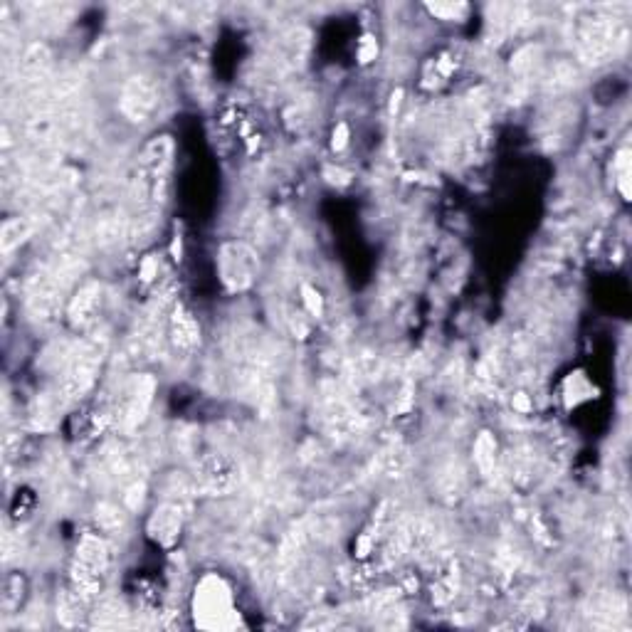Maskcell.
Wrapping results in <instances>:
<instances>
[{"mask_svg": "<svg viewBox=\"0 0 632 632\" xmlns=\"http://www.w3.org/2000/svg\"><path fill=\"white\" fill-rule=\"evenodd\" d=\"M104 354H107V339H87L67 356L65 371H62L60 383L55 388V395L62 400L65 408L82 398L97 383Z\"/></svg>", "mask_w": 632, "mask_h": 632, "instance_id": "6da1fadb", "label": "cell"}, {"mask_svg": "<svg viewBox=\"0 0 632 632\" xmlns=\"http://www.w3.org/2000/svg\"><path fill=\"white\" fill-rule=\"evenodd\" d=\"M154 393L156 381L149 373H136V376L126 378L104 408L109 415V425H114L121 433L139 428V423L146 418L151 403H154Z\"/></svg>", "mask_w": 632, "mask_h": 632, "instance_id": "7a4b0ae2", "label": "cell"}, {"mask_svg": "<svg viewBox=\"0 0 632 632\" xmlns=\"http://www.w3.org/2000/svg\"><path fill=\"white\" fill-rule=\"evenodd\" d=\"M109 571V546L99 536L87 534L79 541L72 563V591L87 603L97 600L104 591Z\"/></svg>", "mask_w": 632, "mask_h": 632, "instance_id": "3957f363", "label": "cell"}, {"mask_svg": "<svg viewBox=\"0 0 632 632\" xmlns=\"http://www.w3.org/2000/svg\"><path fill=\"white\" fill-rule=\"evenodd\" d=\"M193 615L196 625L208 630H225L237 625L233 591L220 576H203L193 593Z\"/></svg>", "mask_w": 632, "mask_h": 632, "instance_id": "277c9868", "label": "cell"}, {"mask_svg": "<svg viewBox=\"0 0 632 632\" xmlns=\"http://www.w3.org/2000/svg\"><path fill=\"white\" fill-rule=\"evenodd\" d=\"M260 257L247 242L230 240L218 250V277L230 292H245L257 282Z\"/></svg>", "mask_w": 632, "mask_h": 632, "instance_id": "5b68a950", "label": "cell"}, {"mask_svg": "<svg viewBox=\"0 0 632 632\" xmlns=\"http://www.w3.org/2000/svg\"><path fill=\"white\" fill-rule=\"evenodd\" d=\"M198 487L208 494H230L240 484V465L228 455H210L198 467Z\"/></svg>", "mask_w": 632, "mask_h": 632, "instance_id": "8992f818", "label": "cell"}, {"mask_svg": "<svg viewBox=\"0 0 632 632\" xmlns=\"http://www.w3.org/2000/svg\"><path fill=\"white\" fill-rule=\"evenodd\" d=\"M158 109V87L149 77H134L121 92V112L131 121H149Z\"/></svg>", "mask_w": 632, "mask_h": 632, "instance_id": "52a82bcc", "label": "cell"}, {"mask_svg": "<svg viewBox=\"0 0 632 632\" xmlns=\"http://www.w3.org/2000/svg\"><path fill=\"white\" fill-rule=\"evenodd\" d=\"M102 292V284L89 279L72 294L70 302H67V319L75 329H87L97 319L99 307H102Z\"/></svg>", "mask_w": 632, "mask_h": 632, "instance_id": "ba28073f", "label": "cell"}, {"mask_svg": "<svg viewBox=\"0 0 632 632\" xmlns=\"http://www.w3.org/2000/svg\"><path fill=\"white\" fill-rule=\"evenodd\" d=\"M183 507L178 502H166L151 514L149 524H146V531H149L151 539L161 546H173L178 539H181L183 531Z\"/></svg>", "mask_w": 632, "mask_h": 632, "instance_id": "9c48e42d", "label": "cell"}, {"mask_svg": "<svg viewBox=\"0 0 632 632\" xmlns=\"http://www.w3.org/2000/svg\"><path fill=\"white\" fill-rule=\"evenodd\" d=\"M171 341L176 349H193L200 341V329L191 314L183 307H176L171 312Z\"/></svg>", "mask_w": 632, "mask_h": 632, "instance_id": "30bf717a", "label": "cell"}, {"mask_svg": "<svg viewBox=\"0 0 632 632\" xmlns=\"http://www.w3.org/2000/svg\"><path fill=\"white\" fill-rule=\"evenodd\" d=\"M30 233H33V225H30L25 218L8 220V223L3 225V233H0V237H3V250L10 252L13 247H18L20 242L28 240Z\"/></svg>", "mask_w": 632, "mask_h": 632, "instance_id": "8fae6325", "label": "cell"}, {"mask_svg": "<svg viewBox=\"0 0 632 632\" xmlns=\"http://www.w3.org/2000/svg\"><path fill=\"white\" fill-rule=\"evenodd\" d=\"M124 512L117 507V504H99L97 507V521L104 531H117L119 526H124Z\"/></svg>", "mask_w": 632, "mask_h": 632, "instance_id": "7c38bea8", "label": "cell"}, {"mask_svg": "<svg viewBox=\"0 0 632 632\" xmlns=\"http://www.w3.org/2000/svg\"><path fill=\"white\" fill-rule=\"evenodd\" d=\"M474 452H477V462L482 470H489V467L494 465V452H497V445L492 442V437L489 435H482L477 440V445H474Z\"/></svg>", "mask_w": 632, "mask_h": 632, "instance_id": "4fadbf2b", "label": "cell"}, {"mask_svg": "<svg viewBox=\"0 0 632 632\" xmlns=\"http://www.w3.org/2000/svg\"><path fill=\"white\" fill-rule=\"evenodd\" d=\"M430 10L445 20H457L462 13H465L467 5H430Z\"/></svg>", "mask_w": 632, "mask_h": 632, "instance_id": "5bb4252c", "label": "cell"}, {"mask_svg": "<svg viewBox=\"0 0 632 632\" xmlns=\"http://www.w3.org/2000/svg\"><path fill=\"white\" fill-rule=\"evenodd\" d=\"M618 171H620V191H623V196H628V151H623V154L618 156Z\"/></svg>", "mask_w": 632, "mask_h": 632, "instance_id": "9a60e30c", "label": "cell"}, {"mask_svg": "<svg viewBox=\"0 0 632 632\" xmlns=\"http://www.w3.org/2000/svg\"><path fill=\"white\" fill-rule=\"evenodd\" d=\"M304 294H307V304H309V312L312 314H319V309H321V302H319V294H314L312 289H304Z\"/></svg>", "mask_w": 632, "mask_h": 632, "instance_id": "2e32d148", "label": "cell"}, {"mask_svg": "<svg viewBox=\"0 0 632 632\" xmlns=\"http://www.w3.org/2000/svg\"><path fill=\"white\" fill-rule=\"evenodd\" d=\"M346 144V126H339V141H334V149H341Z\"/></svg>", "mask_w": 632, "mask_h": 632, "instance_id": "e0dca14e", "label": "cell"}]
</instances>
